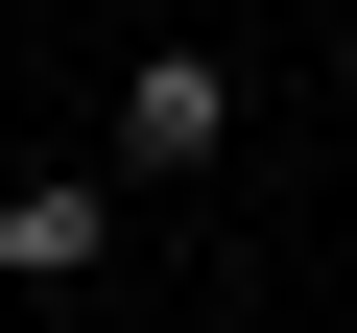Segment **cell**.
Returning <instances> with one entry per match:
<instances>
[{
    "mask_svg": "<svg viewBox=\"0 0 357 333\" xmlns=\"http://www.w3.org/2000/svg\"><path fill=\"white\" fill-rule=\"evenodd\" d=\"M119 262V166H24L0 191V286H96Z\"/></svg>",
    "mask_w": 357,
    "mask_h": 333,
    "instance_id": "obj_1",
    "label": "cell"
},
{
    "mask_svg": "<svg viewBox=\"0 0 357 333\" xmlns=\"http://www.w3.org/2000/svg\"><path fill=\"white\" fill-rule=\"evenodd\" d=\"M215 143H238V72L215 48H143L119 72V166H215Z\"/></svg>",
    "mask_w": 357,
    "mask_h": 333,
    "instance_id": "obj_2",
    "label": "cell"
}]
</instances>
